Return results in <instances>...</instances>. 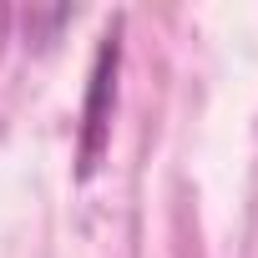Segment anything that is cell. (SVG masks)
Masks as SVG:
<instances>
[{
    "label": "cell",
    "mask_w": 258,
    "mask_h": 258,
    "mask_svg": "<svg viewBox=\"0 0 258 258\" xmlns=\"http://www.w3.org/2000/svg\"><path fill=\"white\" fill-rule=\"evenodd\" d=\"M116 66H121V26H111L91 61L86 111H81V147H76V177H96L101 152L111 142V111H116Z\"/></svg>",
    "instance_id": "obj_1"
},
{
    "label": "cell",
    "mask_w": 258,
    "mask_h": 258,
    "mask_svg": "<svg viewBox=\"0 0 258 258\" xmlns=\"http://www.w3.org/2000/svg\"><path fill=\"white\" fill-rule=\"evenodd\" d=\"M11 26H16V11L0 6V56H6V41H11Z\"/></svg>",
    "instance_id": "obj_2"
}]
</instances>
